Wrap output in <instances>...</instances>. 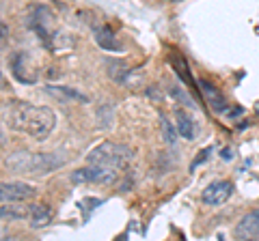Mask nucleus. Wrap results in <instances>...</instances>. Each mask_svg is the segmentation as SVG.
Instances as JSON below:
<instances>
[{
  "instance_id": "nucleus-1",
  "label": "nucleus",
  "mask_w": 259,
  "mask_h": 241,
  "mask_svg": "<svg viewBox=\"0 0 259 241\" xmlns=\"http://www.w3.org/2000/svg\"><path fill=\"white\" fill-rule=\"evenodd\" d=\"M5 123L15 132L46 140L56 125V114L48 106H32L26 101H9L3 106Z\"/></svg>"
},
{
  "instance_id": "nucleus-2",
  "label": "nucleus",
  "mask_w": 259,
  "mask_h": 241,
  "mask_svg": "<svg viewBox=\"0 0 259 241\" xmlns=\"http://www.w3.org/2000/svg\"><path fill=\"white\" fill-rule=\"evenodd\" d=\"M7 168H11L15 172L24 174H48L61 168L65 159L54 155V153H30V151H20L7 157Z\"/></svg>"
},
{
  "instance_id": "nucleus-3",
  "label": "nucleus",
  "mask_w": 259,
  "mask_h": 241,
  "mask_svg": "<svg viewBox=\"0 0 259 241\" xmlns=\"http://www.w3.org/2000/svg\"><path fill=\"white\" fill-rule=\"evenodd\" d=\"M132 157H134L132 149H127L125 144H117V142H102L100 147H95L91 153L87 155L89 164L108 166V168H115V170L125 168L132 162Z\"/></svg>"
},
{
  "instance_id": "nucleus-4",
  "label": "nucleus",
  "mask_w": 259,
  "mask_h": 241,
  "mask_svg": "<svg viewBox=\"0 0 259 241\" xmlns=\"http://www.w3.org/2000/svg\"><path fill=\"white\" fill-rule=\"evenodd\" d=\"M28 26L35 30V33L39 35V39L48 45L52 47V39H54V18L48 7L44 5H35L30 9V15H28Z\"/></svg>"
},
{
  "instance_id": "nucleus-5",
  "label": "nucleus",
  "mask_w": 259,
  "mask_h": 241,
  "mask_svg": "<svg viewBox=\"0 0 259 241\" xmlns=\"http://www.w3.org/2000/svg\"><path fill=\"white\" fill-rule=\"evenodd\" d=\"M71 181L76 183H115L117 181V170L115 168H108V166H100V164H91L87 168H80V170H76L74 174H71Z\"/></svg>"
},
{
  "instance_id": "nucleus-6",
  "label": "nucleus",
  "mask_w": 259,
  "mask_h": 241,
  "mask_svg": "<svg viewBox=\"0 0 259 241\" xmlns=\"http://www.w3.org/2000/svg\"><path fill=\"white\" fill-rule=\"evenodd\" d=\"M37 192L32 186H28V183H3L0 186V200L3 203H24V200L32 198Z\"/></svg>"
},
{
  "instance_id": "nucleus-7",
  "label": "nucleus",
  "mask_w": 259,
  "mask_h": 241,
  "mask_svg": "<svg viewBox=\"0 0 259 241\" xmlns=\"http://www.w3.org/2000/svg\"><path fill=\"white\" fill-rule=\"evenodd\" d=\"M233 192V186L229 181H216L212 186H207L203 190V194H201V200H203V205H209V207H221L225 205L227 200H229Z\"/></svg>"
},
{
  "instance_id": "nucleus-8",
  "label": "nucleus",
  "mask_w": 259,
  "mask_h": 241,
  "mask_svg": "<svg viewBox=\"0 0 259 241\" xmlns=\"http://www.w3.org/2000/svg\"><path fill=\"white\" fill-rule=\"evenodd\" d=\"M11 74L15 76V80H20L22 84H35L37 76L28 74V56L24 52H15L11 56Z\"/></svg>"
},
{
  "instance_id": "nucleus-9",
  "label": "nucleus",
  "mask_w": 259,
  "mask_h": 241,
  "mask_svg": "<svg viewBox=\"0 0 259 241\" xmlns=\"http://www.w3.org/2000/svg\"><path fill=\"white\" fill-rule=\"evenodd\" d=\"M93 37H95V43L106 52H119L121 50V43L117 35L112 33V28L106 26V24H100V26H93Z\"/></svg>"
},
{
  "instance_id": "nucleus-10",
  "label": "nucleus",
  "mask_w": 259,
  "mask_h": 241,
  "mask_svg": "<svg viewBox=\"0 0 259 241\" xmlns=\"http://www.w3.org/2000/svg\"><path fill=\"white\" fill-rule=\"evenodd\" d=\"M236 235L240 239H255L259 237V209L257 211L246 213L236 226Z\"/></svg>"
},
{
  "instance_id": "nucleus-11",
  "label": "nucleus",
  "mask_w": 259,
  "mask_h": 241,
  "mask_svg": "<svg viewBox=\"0 0 259 241\" xmlns=\"http://www.w3.org/2000/svg\"><path fill=\"white\" fill-rule=\"evenodd\" d=\"M199 88L203 91L209 108H212L214 112H225L227 110V99H225V95L218 91V88H214L209 82H205V80H201V82H199Z\"/></svg>"
},
{
  "instance_id": "nucleus-12",
  "label": "nucleus",
  "mask_w": 259,
  "mask_h": 241,
  "mask_svg": "<svg viewBox=\"0 0 259 241\" xmlns=\"http://www.w3.org/2000/svg\"><path fill=\"white\" fill-rule=\"evenodd\" d=\"M52 222V209L48 205H30V224L32 228L48 226Z\"/></svg>"
},
{
  "instance_id": "nucleus-13",
  "label": "nucleus",
  "mask_w": 259,
  "mask_h": 241,
  "mask_svg": "<svg viewBox=\"0 0 259 241\" xmlns=\"http://www.w3.org/2000/svg\"><path fill=\"white\" fill-rule=\"evenodd\" d=\"M46 91L50 93V95H54V97H59L61 101H80V103H89L87 95L74 91V88H67V86H48Z\"/></svg>"
},
{
  "instance_id": "nucleus-14",
  "label": "nucleus",
  "mask_w": 259,
  "mask_h": 241,
  "mask_svg": "<svg viewBox=\"0 0 259 241\" xmlns=\"http://www.w3.org/2000/svg\"><path fill=\"white\" fill-rule=\"evenodd\" d=\"M0 215H3V220H22V218H26V215H30V207L3 203V207H0Z\"/></svg>"
},
{
  "instance_id": "nucleus-15",
  "label": "nucleus",
  "mask_w": 259,
  "mask_h": 241,
  "mask_svg": "<svg viewBox=\"0 0 259 241\" xmlns=\"http://www.w3.org/2000/svg\"><path fill=\"white\" fill-rule=\"evenodd\" d=\"M177 132H180V136H182V138H186V140L194 138V123L190 120L188 114H184L182 110L177 112Z\"/></svg>"
},
{
  "instance_id": "nucleus-16",
  "label": "nucleus",
  "mask_w": 259,
  "mask_h": 241,
  "mask_svg": "<svg viewBox=\"0 0 259 241\" xmlns=\"http://www.w3.org/2000/svg\"><path fill=\"white\" fill-rule=\"evenodd\" d=\"M127 71L130 69L123 65V63H108V74H110V78L119 80V82H123V78H125Z\"/></svg>"
},
{
  "instance_id": "nucleus-17",
  "label": "nucleus",
  "mask_w": 259,
  "mask_h": 241,
  "mask_svg": "<svg viewBox=\"0 0 259 241\" xmlns=\"http://www.w3.org/2000/svg\"><path fill=\"white\" fill-rule=\"evenodd\" d=\"M100 205H102V198H82L78 203V207L84 211V220H89V215H91V209L100 207Z\"/></svg>"
},
{
  "instance_id": "nucleus-18",
  "label": "nucleus",
  "mask_w": 259,
  "mask_h": 241,
  "mask_svg": "<svg viewBox=\"0 0 259 241\" xmlns=\"http://www.w3.org/2000/svg\"><path fill=\"white\" fill-rule=\"evenodd\" d=\"M162 132H164V140L168 144H173L177 140V136H175V130L171 127V123H168V118H162Z\"/></svg>"
}]
</instances>
